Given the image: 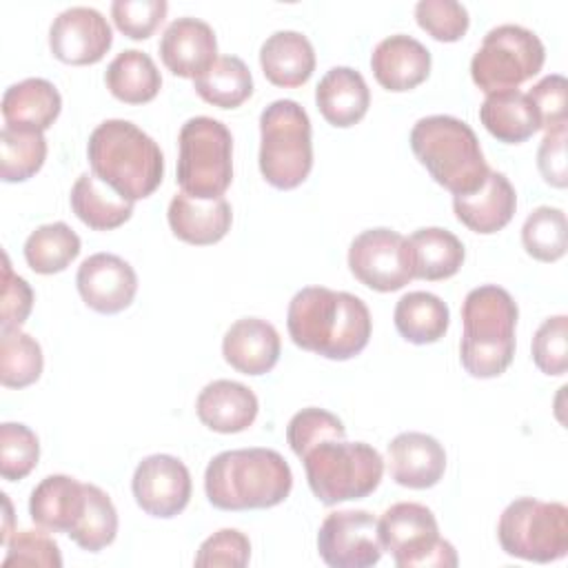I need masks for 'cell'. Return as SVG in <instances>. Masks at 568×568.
Listing matches in <instances>:
<instances>
[{"label": "cell", "instance_id": "obj_37", "mask_svg": "<svg viewBox=\"0 0 568 568\" xmlns=\"http://www.w3.org/2000/svg\"><path fill=\"white\" fill-rule=\"evenodd\" d=\"M526 253L539 262H557L568 248L566 213L557 206H537L521 226Z\"/></svg>", "mask_w": 568, "mask_h": 568}, {"label": "cell", "instance_id": "obj_33", "mask_svg": "<svg viewBox=\"0 0 568 568\" xmlns=\"http://www.w3.org/2000/svg\"><path fill=\"white\" fill-rule=\"evenodd\" d=\"M197 95L220 109H235L253 93V75L242 58L217 55L215 62L193 80Z\"/></svg>", "mask_w": 568, "mask_h": 568}, {"label": "cell", "instance_id": "obj_15", "mask_svg": "<svg viewBox=\"0 0 568 568\" xmlns=\"http://www.w3.org/2000/svg\"><path fill=\"white\" fill-rule=\"evenodd\" d=\"M111 42V27L93 7H69L53 18L49 29V49L64 64H95Z\"/></svg>", "mask_w": 568, "mask_h": 568}, {"label": "cell", "instance_id": "obj_5", "mask_svg": "<svg viewBox=\"0 0 568 568\" xmlns=\"http://www.w3.org/2000/svg\"><path fill=\"white\" fill-rule=\"evenodd\" d=\"M410 149L430 178L453 195L473 193L488 175L475 131L453 115H426L410 131Z\"/></svg>", "mask_w": 568, "mask_h": 568}, {"label": "cell", "instance_id": "obj_12", "mask_svg": "<svg viewBox=\"0 0 568 568\" xmlns=\"http://www.w3.org/2000/svg\"><path fill=\"white\" fill-rule=\"evenodd\" d=\"M348 268L373 291H399L413 280L408 242L386 226L362 231L348 246Z\"/></svg>", "mask_w": 568, "mask_h": 568}, {"label": "cell", "instance_id": "obj_32", "mask_svg": "<svg viewBox=\"0 0 568 568\" xmlns=\"http://www.w3.org/2000/svg\"><path fill=\"white\" fill-rule=\"evenodd\" d=\"M104 82L111 95L120 102L144 104L160 93L162 75L149 53L140 49H126L109 62Z\"/></svg>", "mask_w": 568, "mask_h": 568}, {"label": "cell", "instance_id": "obj_45", "mask_svg": "<svg viewBox=\"0 0 568 568\" xmlns=\"http://www.w3.org/2000/svg\"><path fill=\"white\" fill-rule=\"evenodd\" d=\"M251 541L244 532L235 528H222L206 537L193 559L195 566H229L242 568L248 564Z\"/></svg>", "mask_w": 568, "mask_h": 568}, {"label": "cell", "instance_id": "obj_17", "mask_svg": "<svg viewBox=\"0 0 568 568\" xmlns=\"http://www.w3.org/2000/svg\"><path fill=\"white\" fill-rule=\"evenodd\" d=\"M160 58L173 75L195 80L217 58L215 31L200 18H175L160 38Z\"/></svg>", "mask_w": 568, "mask_h": 568}, {"label": "cell", "instance_id": "obj_49", "mask_svg": "<svg viewBox=\"0 0 568 568\" xmlns=\"http://www.w3.org/2000/svg\"><path fill=\"white\" fill-rule=\"evenodd\" d=\"M0 497H2L4 508H7V513H4V515H7V526L2 528V537H0V541H2V546H4V544L9 541V537H11V530H9V524H11V501H9V497H7L4 493H2Z\"/></svg>", "mask_w": 568, "mask_h": 568}, {"label": "cell", "instance_id": "obj_42", "mask_svg": "<svg viewBox=\"0 0 568 568\" xmlns=\"http://www.w3.org/2000/svg\"><path fill=\"white\" fill-rule=\"evenodd\" d=\"M532 362L546 375H564L568 368V317L555 315L541 322L532 335Z\"/></svg>", "mask_w": 568, "mask_h": 568}, {"label": "cell", "instance_id": "obj_14", "mask_svg": "<svg viewBox=\"0 0 568 568\" xmlns=\"http://www.w3.org/2000/svg\"><path fill=\"white\" fill-rule=\"evenodd\" d=\"M131 490L146 515L171 519L189 506L191 473L182 459L155 453L135 466Z\"/></svg>", "mask_w": 568, "mask_h": 568}, {"label": "cell", "instance_id": "obj_8", "mask_svg": "<svg viewBox=\"0 0 568 568\" xmlns=\"http://www.w3.org/2000/svg\"><path fill=\"white\" fill-rule=\"evenodd\" d=\"M178 184L184 193L222 197L233 180V135L215 118L197 115L182 124L178 135Z\"/></svg>", "mask_w": 568, "mask_h": 568}, {"label": "cell", "instance_id": "obj_26", "mask_svg": "<svg viewBox=\"0 0 568 568\" xmlns=\"http://www.w3.org/2000/svg\"><path fill=\"white\" fill-rule=\"evenodd\" d=\"M260 67L275 87H302L315 71V51L300 31H275L260 47Z\"/></svg>", "mask_w": 568, "mask_h": 568}, {"label": "cell", "instance_id": "obj_21", "mask_svg": "<svg viewBox=\"0 0 568 568\" xmlns=\"http://www.w3.org/2000/svg\"><path fill=\"white\" fill-rule=\"evenodd\" d=\"M173 235L186 244L206 246L220 242L233 222V211L226 197L200 200L184 191L175 193L166 211Z\"/></svg>", "mask_w": 568, "mask_h": 568}, {"label": "cell", "instance_id": "obj_38", "mask_svg": "<svg viewBox=\"0 0 568 568\" xmlns=\"http://www.w3.org/2000/svg\"><path fill=\"white\" fill-rule=\"evenodd\" d=\"M87 504L80 521L69 532V537L89 552H98L113 544L118 535V510L111 497L95 484H84Z\"/></svg>", "mask_w": 568, "mask_h": 568}, {"label": "cell", "instance_id": "obj_43", "mask_svg": "<svg viewBox=\"0 0 568 568\" xmlns=\"http://www.w3.org/2000/svg\"><path fill=\"white\" fill-rule=\"evenodd\" d=\"M7 555L2 568L11 566H40V568H60L62 555L58 544L42 530H16L4 544Z\"/></svg>", "mask_w": 568, "mask_h": 568}, {"label": "cell", "instance_id": "obj_41", "mask_svg": "<svg viewBox=\"0 0 568 568\" xmlns=\"http://www.w3.org/2000/svg\"><path fill=\"white\" fill-rule=\"evenodd\" d=\"M417 24L439 42H457L468 31V9L455 0H419L415 4Z\"/></svg>", "mask_w": 568, "mask_h": 568}, {"label": "cell", "instance_id": "obj_9", "mask_svg": "<svg viewBox=\"0 0 568 568\" xmlns=\"http://www.w3.org/2000/svg\"><path fill=\"white\" fill-rule=\"evenodd\" d=\"M497 539L510 557L537 564L557 561L568 552V508L559 501L519 497L504 508Z\"/></svg>", "mask_w": 568, "mask_h": 568}, {"label": "cell", "instance_id": "obj_47", "mask_svg": "<svg viewBox=\"0 0 568 568\" xmlns=\"http://www.w3.org/2000/svg\"><path fill=\"white\" fill-rule=\"evenodd\" d=\"M33 308V291L24 277L16 275L9 255L2 253V300H0V324L2 328L22 326Z\"/></svg>", "mask_w": 568, "mask_h": 568}, {"label": "cell", "instance_id": "obj_7", "mask_svg": "<svg viewBox=\"0 0 568 568\" xmlns=\"http://www.w3.org/2000/svg\"><path fill=\"white\" fill-rule=\"evenodd\" d=\"M313 169L311 120L295 100H275L260 115V171L282 191L300 186Z\"/></svg>", "mask_w": 568, "mask_h": 568}, {"label": "cell", "instance_id": "obj_29", "mask_svg": "<svg viewBox=\"0 0 568 568\" xmlns=\"http://www.w3.org/2000/svg\"><path fill=\"white\" fill-rule=\"evenodd\" d=\"M69 202L78 220L93 231L118 229L133 213V202L102 182L93 171L82 173L73 182Z\"/></svg>", "mask_w": 568, "mask_h": 568}, {"label": "cell", "instance_id": "obj_24", "mask_svg": "<svg viewBox=\"0 0 568 568\" xmlns=\"http://www.w3.org/2000/svg\"><path fill=\"white\" fill-rule=\"evenodd\" d=\"M87 504L84 484L69 475L44 477L29 497V515L36 526L49 532H71Z\"/></svg>", "mask_w": 568, "mask_h": 568}, {"label": "cell", "instance_id": "obj_44", "mask_svg": "<svg viewBox=\"0 0 568 568\" xmlns=\"http://www.w3.org/2000/svg\"><path fill=\"white\" fill-rule=\"evenodd\" d=\"M166 0H115L111 18L131 40H146L166 16Z\"/></svg>", "mask_w": 568, "mask_h": 568}, {"label": "cell", "instance_id": "obj_40", "mask_svg": "<svg viewBox=\"0 0 568 568\" xmlns=\"http://www.w3.org/2000/svg\"><path fill=\"white\" fill-rule=\"evenodd\" d=\"M342 437H346V428L342 419L317 406L297 410L286 426V442L300 459L320 442L342 439Z\"/></svg>", "mask_w": 568, "mask_h": 568}, {"label": "cell", "instance_id": "obj_35", "mask_svg": "<svg viewBox=\"0 0 568 568\" xmlns=\"http://www.w3.org/2000/svg\"><path fill=\"white\" fill-rule=\"evenodd\" d=\"M47 160V140L42 131L2 126L0 131V178L4 182H24L33 178Z\"/></svg>", "mask_w": 568, "mask_h": 568}, {"label": "cell", "instance_id": "obj_30", "mask_svg": "<svg viewBox=\"0 0 568 568\" xmlns=\"http://www.w3.org/2000/svg\"><path fill=\"white\" fill-rule=\"evenodd\" d=\"M406 242H408L413 277L417 280L439 282V280L453 277L464 264V255H466L464 244L448 229H439V226L417 229L410 237H406Z\"/></svg>", "mask_w": 568, "mask_h": 568}, {"label": "cell", "instance_id": "obj_10", "mask_svg": "<svg viewBox=\"0 0 568 568\" xmlns=\"http://www.w3.org/2000/svg\"><path fill=\"white\" fill-rule=\"evenodd\" d=\"M382 550L399 568H455L457 552L439 537V526L430 508L415 501H399L377 519Z\"/></svg>", "mask_w": 568, "mask_h": 568}, {"label": "cell", "instance_id": "obj_19", "mask_svg": "<svg viewBox=\"0 0 568 568\" xmlns=\"http://www.w3.org/2000/svg\"><path fill=\"white\" fill-rule=\"evenodd\" d=\"M517 193L499 171H488L484 184L473 193L453 195L455 217L475 233L490 235L501 231L515 215Z\"/></svg>", "mask_w": 568, "mask_h": 568}, {"label": "cell", "instance_id": "obj_28", "mask_svg": "<svg viewBox=\"0 0 568 568\" xmlns=\"http://www.w3.org/2000/svg\"><path fill=\"white\" fill-rule=\"evenodd\" d=\"M479 120L493 138L506 144H521L541 129L532 100L519 89L486 93Z\"/></svg>", "mask_w": 568, "mask_h": 568}, {"label": "cell", "instance_id": "obj_3", "mask_svg": "<svg viewBox=\"0 0 568 568\" xmlns=\"http://www.w3.org/2000/svg\"><path fill=\"white\" fill-rule=\"evenodd\" d=\"M91 171L126 200L153 195L164 178V155L158 142L129 120L100 122L87 142Z\"/></svg>", "mask_w": 568, "mask_h": 568}, {"label": "cell", "instance_id": "obj_46", "mask_svg": "<svg viewBox=\"0 0 568 568\" xmlns=\"http://www.w3.org/2000/svg\"><path fill=\"white\" fill-rule=\"evenodd\" d=\"M528 98L532 100L539 126L544 131L568 124V82L559 73H550L541 78L530 91Z\"/></svg>", "mask_w": 568, "mask_h": 568}, {"label": "cell", "instance_id": "obj_25", "mask_svg": "<svg viewBox=\"0 0 568 568\" xmlns=\"http://www.w3.org/2000/svg\"><path fill=\"white\" fill-rule=\"evenodd\" d=\"M315 102L328 124L346 129L366 115L371 106V91L359 71L351 67H333L320 80Z\"/></svg>", "mask_w": 568, "mask_h": 568}, {"label": "cell", "instance_id": "obj_34", "mask_svg": "<svg viewBox=\"0 0 568 568\" xmlns=\"http://www.w3.org/2000/svg\"><path fill=\"white\" fill-rule=\"evenodd\" d=\"M80 253L78 233L64 222L42 224L24 242V260L31 271L53 275L64 271Z\"/></svg>", "mask_w": 568, "mask_h": 568}, {"label": "cell", "instance_id": "obj_36", "mask_svg": "<svg viewBox=\"0 0 568 568\" xmlns=\"http://www.w3.org/2000/svg\"><path fill=\"white\" fill-rule=\"evenodd\" d=\"M44 366L40 344L20 326L2 328L0 335V382L7 388H24L38 382Z\"/></svg>", "mask_w": 568, "mask_h": 568}, {"label": "cell", "instance_id": "obj_11", "mask_svg": "<svg viewBox=\"0 0 568 568\" xmlns=\"http://www.w3.org/2000/svg\"><path fill=\"white\" fill-rule=\"evenodd\" d=\"M546 49L539 36L521 24L493 27L470 60L473 82L486 91L517 89L544 67Z\"/></svg>", "mask_w": 568, "mask_h": 568}, {"label": "cell", "instance_id": "obj_27", "mask_svg": "<svg viewBox=\"0 0 568 568\" xmlns=\"http://www.w3.org/2000/svg\"><path fill=\"white\" fill-rule=\"evenodd\" d=\"M60 111V91L44 78L16 82L2 95V118L7 126L47 131L58 120Z\"/></svg>", "mask_w": 568, "mask_h": 568}, {"label": "cell", "instance_id": "obj_1", "mask_svg": "<svg viewBox=\"0 0 568 568\" xmlns=\"http://www.w3.org/2000/svg\"><path fill=\"white\" fill-rule=\"evenodd\" d=\"M286 328L293 344L302 351L344 362L366 348L373 320L368 306L357 295L326 286H306L288 302Z\"/></svg>", "mask_w": 568, "mask_h": 568}, {"label": "cell", "instance_id": "obj_4", "mask_svg": "<svg viewBox=\"0 0 568 568\" xmlns=\"http://www.w3.org/2000/svg\"><path fill=\"white\" fill-rule=\"evenodd\" d=\"M517 317L519 308L513 295L497 284L477 286L464 297L459 359L468 375L488 379L510 366L515 357Z\"/></svg>", "mask_w": 568, "mask_h": 568}, {"label": "cell", "instance_id": "obj_39", "mask_svg": "<svg viewBox=\"0 0 568 568\" xmlns=\"http://www.w3.org/2000/svg\"><path fill=\"white\" fill-rule=\"evenodd\" d=\"M40 442L38 435L16 422L0 426V475L7 481L24 479L38 464Z\"/></svg>", "mask_w": 568, "mask_h": 568}, {"label": "cell", "instance_id": "obj_31", "mask_svg": "<svg viewBox=\"0 0 568 568\" xmlns=\"http://www.w3.org/2000/svg\"><path fill=\"white\" fill-rule=\"evenodd\" d=\"M395 328L410 344L442 339L450 324V311L442 297L428 291H410L395 304Z\"/></svg>", "mask_w": 568, "mask_h": 568}, {"label": "cell", "instance_id": "obj_2", "mask_svg": "<svg viewBox=\"0 0 568 568\" xmlns=\"http://www.w3.org/2000/svg\"><path fill=\"white\" fill-rule=\"evenodd\" d=\"M291 466L273 448L224 450L204 473L206 497L220 510L273 508L291 495Z\"/></svg>", "mask_w": 568, "mask_h": 568}, {"label": "cell", "instance_id": "obj_13", "mask_svg": "<svg viewBox=\"0 0 568 568\" xmlns=\"http://www.w3.org/2000/svg\"><path fill=\"white\" fill-rule=\"evenodd\" d=\"M317 550L331 568H368L382 559L377 517L368 510L328 513L317 532Z\"/></svg>", "mask_w": 568, "mask_h": 568}, {"label": "cell", "instance_id": "obj_6", "mask_svg": "<svg viewBox=\"0 0 568 568\" xmlns=\"http://www.w3.org/2000/svg\"><path fill=\"white\" fill-rule=\"evenodd\" d=\"M311 493L326 506L364 499L382 481L384 459L366 442L326 439L302 457Z\"/></svg>", "mask_w": 568, "mask_h": 568}, {"label": "cell", "instance_id": "obj_23", "mask_svg": "<svg viewBox=\"0 0 568 568\" xmlns=\"http://www.w3.org/2000/svg\"><path fill=\"white\" fill-rule=\"evenodd\" d=\"M200 422L215 433H242L246 430L260 410L255 393L233 379H215L206 384L195 402Z\"/></svg>", "mask_w": 568, "mask_h": 568}, {"label": "cell", "instance_id": "obj_48", "mask_svg": "<svg viewBox=\"0 0 568 568\" xmlns=\"http://www.w3.org/2000/svg\"><path fill=\"white\" fill-rule=\"evenodd\" d=\"M566 140L568 124L548 129L537 151V166L546 184L555 189H564L568 184V166H566Z\"/></svg>", "mask_w": 568, "mask_h": 568}, {"label": "cell", "instance_id": "obj_18", "mask_svg": "<svg viewBox=\"0 0 568 568\" xmlns=\"http://www.w3.org/2000/svg\"><path fill=\"white\" fill-rule=\"evenodd\" d=\"M444 470L446 450L433 435L408 430L388 444V473L404 488H430L444 477Z\"/></svg>", "mask_w": 568, "mask_h": 568}, {"label": "cell", "instance_id": "obj_22", "mask_svg": "<svg viewBox=\"0 0 568 568\" xmlns=\"http://www.w3.org/2000/svg\"><path fill=\"white\" fill-rule=\"evenodd\" d=\"M282 342L275 326L260 317H242L231 324L222 339L229 366L244 375H264L280 359Z\"/></svg>", "mask_w": 568, "mask_h": 568}, {"label": "cell", "instance_id": "obj_20", "mask_svg": "<svg viewBox=\"0 0 568 568\" xmlns=\"http://www.w3.org/2000/svg\"><path fill=\"white\" fill-rule=\"evenodd\" d=\"M375 80L388 91H410L430 73V51L406 33H395L377 42L371 53Z\"/></svg>", "mask_w": 568, "mask_h": 568}, {"label": "cell", "instance_id": "obj_16", "mask_svg": "<svg viewBox=\"0 0 568 568\" xmlns=\"http://www.w3.org/2000/svg\"><path fill=\"white\" fill-rule=\"evenodd\" d=\"M75 284L84 304L104 315L124 311L138 293L133 266L113 253L89 255L78 268Z\"/></svg>", "mask_w": 568, "mask_h": 568}]
</instances>
